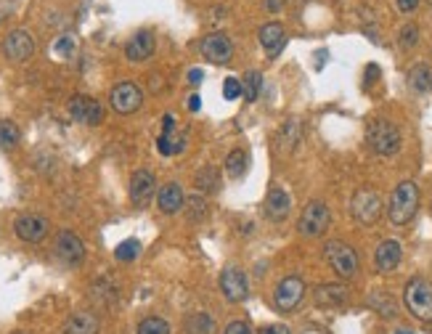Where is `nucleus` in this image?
<instances>
[{
  "label": "nucleus",
  "mask_w": 432,
  "mask_h": 334,
  "mask_svg": "<svg viewBox=\"0 0 432 334\" xmlns=\"http://www.w3.org/2000/svg\"><path fill=\"white\" fill-rule=\"evenodd\" d=\"M419 210V189L414 181H403L395 186V191L390 196V207H387V215L395 226H406V223L414 221V215Z\"/></svg>",
  "instance_id": "1"
},
{
  "label": "nucleus",
  "mask_w": 432,
  "mask_h": 334,
  "mask_svg": "<svg viewBox=\"0 0 432 334\" xmlns=\"http://www.w3.org/2000/svg\"><path fill=\"white\" fill-rule=\"evenodd\" d=\"M366 141L377 154L382 157H392V154L401 152L403 135L398 130V125L390 120H372L366 128Z\"/></svg>",
  "instance_id": "2"
},
{
  "label": "nucleus",
  "mask_w": 432,
  "mask_h": 334,
  "mask_svg": "<svg viewBox=\"0 0 432 334\" xmlns=\"http://www.w3.org/2000/svg\"><path fill=\"white\" fill-rule=\"evenodd\" d=\"M403 303L409 313L419 321H432V282L427 279H411L403 289Z\"/></svg>",
  "instance_id": "3"
},
{
  "label": "nucleus",
  "mask_w": 432,
  "mask_h": 334,
  "mask_svg": "<svg viewBox=\"0 0 432 334\" xmlns=\"http://www.w3.org/2000/svg\"><path fill=\"white\" fill-rule=\"evenodd\" d=\"M323 257H326V263L332 265V271L340 279H353V276L358 274V268H361L358 252L353 250L350 244L340 242V239L323 244Z\"/></svg>",
  "instance_id": "4"
},
{
  "label": "nucleus",
  "mask_w": 432,
  "mask_h": 334,
  "mask_svg": "<svg viewBox=\"0 0 432 334\" xmlns=\"http://www.w3.org/2000/svg\"><path fill=\"white\" fill-rule=\"evenodd\" d=\"M329 223H332V213H329L326 202L313 199V202H308L305 210H302L300 221H297V231H300L302 236H308V239H319V236L326 233Z\"/></svg>",
  "instance_id": "5"
},
{
  "label": "nucleus",
  "mask_w": 432,
  "mask_h": 334,
  "mask_svg": "<svg viewBox=\"0 0 432 334\" xmlns=\"http://www.w3.org/2000/svg\"><path fill=\"white\" fill-rule=\"evenodd\" d=\"M350 213L361 226H374L382 218V199H380V194L372 191V189H358V191L353 194Z\"/></svg>",
  "instance_id": "6"
},
{
  "label": "nucleus",
  "mask_w": 432,
  "mask_h": 334,
  "mask_svg": "<svg viewBox=\"0 0 432 334\" xmlns=\"http://www.w3.org/2000/svg\"><path fill=\"white\" fill-rule=\"evenodd\" d=\"M302 297H305V282L300 276H284L279 286H276V292H273V303H276L279 311L289 313L302 303Z\"/></svg>",
  "instance_id": "7"
},
{
  "label": "nucleus",
  "mask_w": 432,
  "mask_h": 334,
  "mask_svg": "<svg viewBox=\"0 0 432 334\" xmlns=\"http://www.w3.org/2000/svg\"><path fill=\"white\" fill-rule=\"evenodd\" d=\"M109 104L117 114H133V111L141 109L143 91L135 85V82H120V85H114V88H111Z\"/></svg>",
  "instance_id": "8"
},
{
  "label": "nucleus",
  "mask_w": 432,
  "mask_h": 334,
  "mask_svg": "<svg viewBox=\"0 0 432 334\" xmlns=\"http://www.w3.org/2000/svg\"><path fill=\"white\" fill-rule=\"evenodd\" d=\"M199 51L210 64H228L233 56V43L226 32H210L201 38Z\"/></svg>",
  "instance_id": "9"
},
{
  "label": "nucleus",
  "mask_w": 432,
  "mask_h": 334,
  "mask_svg": "<svg viewBox=\"0 0 432 334\" xmlns=\"http://www.w3.org/2000/svg\"><path fill=\"white\" fill-rule=\"evenodd\" d=\"M48 228L50 223L43 218V215H35V213H27V215H19L16 223H13V231L19 236L21 242L27 244H38L48 236Z\"/></svg>",
  "instance_id": "10"
},
{
  "label": "nucleus",
  "mask_w": 432,
  "mask_h": 334,
  "mask_svg": "<svg viewBox=\"0 0 432 334\" xmlns=\"http://www.w3.org/2000/svg\"><path fill=\"white\" fill-rule=\"evenodd\" d=\"M218 284H221V292L228 303H241L250 294V282H247V274L241 268H226Z\"/></svg>",
  "instance_id": "11"
},
{
  "label": "nucleus",
  "mask_w": 432,
  "mask_h": 334,
  "mask_svg": "<svg viewBox=\"0 0 432 334\" xmlns=\"http://www.w3.org/2000/svg\"><path fill=\"white\" fill-rule=\"evenodd\" d=\"M56 257L64 265H80L85 260V244L74 231H59L56 236Z\"/></svg>",
  "instance_id": "12"
},
{
  "label": "nucleus",
  "mask_w": 432,
  "mask_h": 334,
  "mask_svg": "<svg viewBox=\"0 0 432 334\" xmlns=\"http://www.w3.org/2000/svg\"><path fill=\"white\" fill-rule=\"evenodd\" d=\"M70 117L82 125H101L104 122V106L101 101L91 99V96H72L70 101Z\"/></svg>",
  "instance_id": "13"
},
{
  "label": "nucleus",
  "mask_w": 432,
  "mask_h": 334,
  "mask_svg": "<svg viewBox=\"0 0 432 334\" xmlns=\"http://www.w3.org/2000/svg\"><path fill=\"white\" fill-rule=\"evenodd\" d=\"M3 53H6V59L21 64V61H27L35 53V38L27 30L9 32V38L3 40Z\"/></svg>",
  "instance_id": "14"
},
{
  "label": "nucleus",
  "mask_w": 432,
  "mask_h": 334,
  "mask_svg": "<svg viewBox=\"0 0 432 334\" xmlns=\"http://www.w3.org/2000/svg\"><path fill=\"white\" fill-rule=\"evenodd\" d=\"M289 210H292V196L284 189L273 186L271 191L265 194V202H262V213L265 218L273 223H282L289 218Z\"/></svg>",
  "instance_id": "15"
},
{
  "label": "nucleus",
  "mask_w": 432,
  "mask_h": 334,
  "mask_svg": "<svg viewBox=\"0 0 432 334\" xmlns=\"http://www.w3.org/2000/svg\"><path fill=\"white\" fill-rule=\"evenodd\" d=\"M157 191V178L149 170H135L131 178V202L135 207H146L151 202V196Z\"/></svg>",
  "instance_id": "16"
},
{
  "label": "nucleus",
  "mask_w": 432,
  "mask_h": 334,
  "mask_svg": "<svg viewBox=\"0 0 432 334\" xmlns=\"http://www.w3.org/2000/svg\"><path fill=\"white\" fill-rule=\"evenodd\" d=\"M257 38H260V45L262 51L268 53V59H276V56L284 51V45H287V30H284V24H279V21L262 24Z\"/></svg>",
  "instance_id": "17"
},
{
  "label": "nucleus",
  "mask_w": 432,
  "mask_h": 334,
  "mask_svg": "<svg viewBox=\"0 0 432 334\" xmlns=\"http://www.w3.org/2000/svg\"><path fill=\"white\" fill-rule=\"evenodd\" d=\"M401 257H403V247L401 242H395V239H387L377 247V255H374V265H377V271L380 274H390L395 271L398 265H401Z\"/></svg>",
  "instance_id": "18"
},
{
  "label": "nucleus",
  "mask_w": 432,
  "mask_h": 334,
  "mask_svg": "<svg viewBox=\"0 0 432 334\" xmlns=\"http://www.w3.org/2000/svg\"><path fill=\"white\" fill-rule=\"evenodd\" d=\"M313 303L319 308H326V311L340 308V305L348 303V289L342 284H319L313 289Z\"/></svg>",
  "instance_id": "19"
},
{
  "label": "nucleus",
  "mask_w": 432,
  "mask_h": 334,
  "mask_svg": "<svg viewBox=\"0 0 432 334\" xmlns=\"http://www.w3.org/2000/svg\"><path fill=\"white\" fill-rule=\"evenodd\" d=\"M157 48V40H154V35L149 30H141L135 32L128 45H125V59L128 61H146L151 59V53Z\"/></svg>",
  "instance_id": "20"
},
{
  "label": "nucleus",
  "mask_w": 432,
  "mask_h": 334,
  "mask_svg": "<svg viewBox=\"0 0 432 334\" xmlns=\"http://www.w3.org/2000/svg\"><path fill=\"white\" fill-rule=\"evenodd\" d=\"M183 204H186V194H183L181 183H165L157 194V207L165 215H175L178 210H183Z\"/></svg>",
  "instance_id": "21"
},
{
  "label": "nucleus",
  "mask_w": 432,
  "mask_h": 334,
  "mask_svg": "<svg viewBox=\"0 0 432 334\" xmlns=\"http://www.w3.org/2000/svg\"><path fill=\"white\" fill-rule=\"evenodd\" d=\"M101 329V321L99 316L91 313V311H77L72 313L67 321H64V334H99Z\"/></svg>",
  "instance_id": "22"
},
{
  "label": "nucleus",
  "mask_w": 432,
  "mask_h": 334,
  "mask_svg": "<svg viewBox=\"0 0 432 334\" xmlns=\"http://www.w3.org/2000/svg\"><path fill=\"white\" fill-rule=\"evenodd\" d=\"M276 143H279V152H284V154L294 152V146L300 143V122H297V120L284 122L282 130H279V138H276Z\"/></svg>",
  "instance_id": "23"
},
{
  "label": "nucleus",
  "mask_w": 432,
  "mask_h": 334,
  "mask_svg": "<svg viewBox=\"0 0 432 334\" xmlns=\"http://www.w3.org/2000/svg\"><path fill=\"white\" fill-rule=\"evenodd\" d=\"M409 85H411V91H416V93L432 91L430 67H427V64H416V67H411V72H409Z\"/></svg>",
  "instance_id": "24"
},
{
  "label": "nucleus",
  "mask_w": 432,
  "mask_h": 334,
  "mask_svg": "<svg viewBox=\"0 0 432 334\" xmlns=\"http://www.w3.org/2000/svg\"><path fill=\"white\" fill-rule=\"evenodd\" d=\"M186 334H215V321L210 313H192L186 318Z\"/></svg>",
  "instance_id": "25"
},
{
  "label": "nucleus",
  "mask_w": 432,
  "mask_h": 334,
  "mask_svg": "<svg viewBox=\"0 0 432 334\" xmlns=\"http://www.w3.org/2000/svg\"><path fill=\"white\" fill-rule=\"evenodd\" d=\"M247 165H250V157L244 149H233L228 157H226V175L228 178H241L247 172Z\"/></svg>",
  "instance_id": "26"
},
{
  "label": "nucleus",
  "mask_w": 432,
  "mask_h": 334,
  "mask_svg": "<svg viewBox=\"0 0 432 334\" xmlns=\"http://www.w3.org/2000/svg\"><path fill=\"white\" fill-rule=\"evenodd\" d=\"M260 88H262V74L257 69H250L244 74V80H241V91H244V99L247 101H257V96H260Z\"/></svg>",
  "instance_id": "27"
},
{
  "label": "nucleus",
  "mask_w": 432,
  "mask_h": 334,
  "mask_svg": "<svg viewBox=\"0 0 432 334\" xmlns=\"http://www.w3.org/2000/svg\"><path fill=\"white\" fill-rule=\"evenodd\" d=\"M21 141V130L16 122L0 120V149H13Z\"/></svg>",
  "instance_id": "28"
},
{
  "label": "nucleus",
  "mask_w": 432,
  "mask_h": 334,
  "mask_svg": "<svg viewBox=\"0 0 432 334\" xmlns=\"http://www.w3.org/2000/svg\"><path fill=\"white\" fill-rule=\"evenodd\" d=\"M186 141H183L181 135H172V133H162L160 138H157V149H160L162 157H172V154H181Z\"/></svg>",
  "instance_id": "29"
},
{
  "label": "nucleus",
  "mask_w": 432,
  "mask_h": 334,
  "mask_svg": "<svg viewBox=\"0 0 432 334\" xmlns=\"http://www.w3.org/2000/svg\"><path fill=\"white\" fill-rule=\"evenodd\" d=\"M194 183H196V189L199 191H218V186H221V175H218V170L215 167H204V170L196 172V178H194Z\"/></svg>",
  "instance_id": "30"
},
{
  "label": "nucleus",
  "mask_w": 432,
  "mask_h": 334,
  "mask_svg": "<svg viewBox=\"0 0 432 334\" xmlns=\"http://www.w3.org/2000/svg\"><path fill=\"white\" fill-rule=\"evenodd\" d=\"M141 255V242L138 239H125V242L117 244V250H114V257L120 260V263H131Z\"/></svg>",
  "instance_id": "31"
},
{
  "label": "nucleus",
  "mask_w": 432,
  "mask_h": 334,
  "mask_svg": "<svg viewBox=\"0 0 432 334\" xmlns=\"http://www.w3.org/2000/svg\"><path fill=\"white\" fill-rule=\"evenodd\" d=\"M135 334H170V324L162 316H149L138 324Z\"/></svg>",
  "instance_id": "32"
},
{
  "label": "nucleus",
  "mask_w": 432,
  "mask_h": 334,
  "mask_svg": "<svg viewBox=\"0 0 432 334\" xmlns=\"http://www.w3.org/2000/svg\"><path fill=\"white\" fill-rule=\"evenodd\" d=\"M369 305H372V308H374V311H377V313L387 316V318H392V316H398V305L392 303L390 297H387V294H382V292H374L372 297H369Z\"/></svg>",
  "instance_id": "33"
},
{
  "label": "nucleus",
  "mask_w": 432,
  "mask_h": 334,
  "mask_svg": "<svg viewBox=\"0 0 432 334\" xmlns=\"http://www.w3.org/2000/svg\"><path fill=\"white\" fill-rule=\"evenodd\" d=\"M50 51L56 53L59 59H72L74 51H77V40H74L72 35H61V38H56V43H53Z\"/></svg>",
  "instance_id": "34"
},
{
  "label": "nucleus",
  "mask_w": 432,
  "mask_h": 334,
  "mask_svg": "<svg viewBox=\"0 0 432 334\" xmlns=\"http://www.w3.org/2000/svg\"><path fill=\"white\" fill-rule=\"evenodd\" d=\"M223 96H226V101H236V99H241V96H244L241 82L236 80V77H226V82H223Z\"/></svg>",
  "instance_id": "35"
},
{
  "label": "nucleus",
  "mask_w": 432,
  "mask_h": 334,
  "mask_svg": "<svg viewBox=\"0 0 432 334\" xmlns=\"http://www.w3.org/2000/svg\"><path fill=\"white\" fill-rule=\"evenodd\" d=\"M419 43V27L416 24H406L401 30V45L403 48H414Z\"/></svg>",
  "instance_id": "36"
},
{
  "label": "nucleus",
  "mask_w": 432,
  "mask_h": 334,
  "mask_svg": "<svg viewBox=\"0 0 432 334\" xmlns=\"http://www.w3.org/2000/svg\"><path fill=\"white\" fill-rule=\"evenodd\" d=\"M223 334H255V332H252L250 321H231Z\"/></svg>",
  "instance_id": "37"
},
{
  "label": "nucleus",
  "mask_w": 432,
  "mask_h": 334,
  "mask_svg": "<svg viewBox=\"0 0 432 334\" xmlns=\"http://www.w3.org/2000/svg\"><path fill=\"white\" fill-rule=\"evenodd\" d=\"M186 204L192 207V210H189V218H192V221H199L201 215L207 213V210H204V204H201V199H186Z\"/></svg>",
  "instance_id": "38"
},
{
  "label": "nucleus",
  "mask_w": 432,
  "mask_h": 334,
  "mask_svg": "<svg viewBox=\"0 0 432 334\" xmlns=\"http://www.w3.org/2000/svg\"><path fill=\"white\" fill-rule=\"evenodd\" d=\"M260 334H289V326H284V324H268V326H262Z\"/></svg>",
  "instance_id": "39"
},
{
  "label": "nucleus",
  "mask_w": 432,
  "mask_h": 334,
  "mask_svg": "<svg viewBox=\"0 0 432 334\" xmlns=\"http://www.w3.org/2000/svg\"><path fill=\"white\" fill-rule=\"evenodd\" d=\"M377 77H380V67L369 64V67H366V88H369L372 82H377Z\"/></svg>",
  "instance_id": "40"
},
{
  "label": "nucleus",
  "mask_w": 432,
  "mask_h": 334,
  "mask_svg": "<svg viewBox=\"0 0 432 334\" xmlns=\"http://www.w3.org/2000/svg\"><path fill=\"white\" fill-rule=\"evenodd\" d=\"M419 6V0H398V9L403 11V13H409V11H414Z\"/></svg>",
  "instance_id": "41"
},
{
  "label": "nucleus",
  "mask_w": 432,
  "mask_h": 334,
  "mask_svg": "<svg viewBox=\"0 0 432 334\" xmlns=\"http://www.w3.org/2000/svg\"><path fill=\"white\" fill-rule=\"evenodd\" d=\"M189 82H192V85H201V82H204V72L192 69V72H189Z\"/></svg>",
  "instance_id": "42"
},
{
  "label": "nucleus",
  "mask_w": 432,
  "mask_h": 334,
  "mask_svg": "<svg viewBox=\"0 0 432 334\" xmlns=\"http://www.w3.org/2000/svg\"><path fill=\"white\" fill-rule=\"evenodd\" d=\"M289 0H265V6H268V11H282L284 6H287Z\"/></svg>",
  "instance_id": "43"
},
{
  "label": "nucleus",
  "mask_w": 432,
  "mask_h": 334,
  "mask_svg": "<svg viewBox=\"0 0 432 334\" xmlns=\"http://www.w3.org/2000/svg\"><path fill=\"white\" fill-rule=\"evenodd\" d=\"M189 109H192V111H199L201 109V99L196 96V93H194L192 99H189Z\"/></svg>",
  "instance_id": "44"
},
{
  "label": "nucleus",
  "mask_w": 432,
  "mask_h": 334,
  "mask_svg": "<svg viewBox=\"0 0 432 334\" xmlns=\"http://www.w3.org/2000/svg\"><path fill=\"white\" fill-rule=\"evenodd\" d=\"M395 334H414V332H409V329H398Z\"/></svg>",
  "instance_id": "45"
},
{
  "label": "nucleus",
  "mask_w": 432,
  "mask_h": 334,
  "mask_svg": "<svg viewBox=\"0 0 432 334\" xmlns=\"http://www.w3.org/2000/svg\"><path fill=\"white\" fill-rule=\"evenodd\" d=\"M13 334H27V332H13Z\"/></svg>",
  "instance_id": "46"
}]
</instances>
